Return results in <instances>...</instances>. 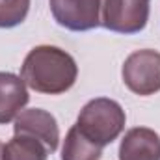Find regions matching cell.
Listing matches in <instances>:
<instances>
[{"instance_id": "cell-1", "label": "cell", "mask_w": 160, "mask_h": 160, "mask_svg": "<svg viewBox=\"0 0 160 160\" xmlns=\"http://www.w3.org/2000/svg\"><path fill=\"white\" fill-rule=\"evenodd\" d=\"M78 77L77 62L58 47L41 45L32 48L21 67V78L38 93L60 95L73 88Z\"/></svg>"}, {"instance_id": "cell-2", "label": "cell", "mask_w": 160, "mask_h": 160, "mask_svg": "<svg viewBox=\"0 0 160 160\" xmlns=\"http://www.w3.org/2000/svg\"><path fill=\"white\" fill-rule=\"evenodd\" d=\"M125 121H127V116L119 102L106 97H99L89 101L80 110L77 127L91 142L104 147L112 143L123 132Z\"/></svg>"}, {"instance_id": "cell-3", "label": "cell", "mask_w": 160, "mask_h": 160, "mask_svg": "<svg viewBox=\"0 0 160 160\" xmlns=\"http://www.w3.org/2000/svg\"><path fill=\"white\" fill-rule=\"evenodd\" d=\"M125 86L142 97L160 91V52L143 48L132 52L123 63Z\"/></svg>"}, {"instance_id": "cell-4", "label": "cell", "mask_w": 160, "mask_h": 160, "mask_svg": "<svg viewBox=\"0 0 160 160\" xmlns=\"http://www.w3.org/2000/svg\"><path fill=\"white\" fill-rule=\"evenodd\" d=\"M149 19V0H101V26L118 34H136Z\"/></svg>"}, {"instance_id": "cell-5", "label": "cell", "mask_w": 160, "mask_h": 160, "mask_svg": "<svg viewBox=\"0 0 160 160\" xmlns=\"http://www.w3.org/2000/svg\"><path fill=\"white\" fill-rule=\"evenodd\" d=\"M56 22L73 32L101 26V0H48Z\"/></svg>"}, {"instance_id": "cell-6", "label": "cell", "mask_w": 160, "mask_h": 160, "mask_svg": "<svg viewBox=\"0 0 160 160\" xmlns=\"http://www.w3.org/2000/svg\"><path fill=\"white\" fill-rule=\"evenodd\" d=\"M15 134H28L38 138L47 145V149L50 153H54L58 149V142H60V128L56 118L52 114H48L47 110L41 108H28L22 110L17 118H15V125H13Z\"/></svg>"}, {"instance_id": "cell-7", "label": "cell", "mask_w": 160, "mask_h": 160, "mask_svg": "<svg viewBox=\"0 0 160 160\" xmlns=\"http://www.w3.org/2000/svg\"><path fill=\"white\" fill-rule=\"evenodd\" d=\"M119 160H160V136L145 127L130 128L121 140Z\"/></svg>"}, {"instance_id": "cell-8", "label": "cell", "mask_w": 160, "mask_h": 160, "mask_svg": "<svg viewBox=\"0 0 160 160\" xmlns=\"http://www.w3.org/2000/svg\"><path fill=\"white\" fill-rule=\"evenodd\" d=\"M30 95L24 80L11 73H0V123L13 121L26 106Z\"/></svg>"}, {"instance_id": "cell-9", "label": "cell", "mask_w": 160, "mask_h": 160, "mask_svg": "<svg viewBox=\"0 0 160 160\" xmlns=\"http://www.w3.org/2000/svg\"><path fill=\"white\" fill-rule=\"evenodd\" d=\"M101 155L102 147L84 136L77 125L69 128L62 149V160H101Z\"/></svg>"}, {"instance_id": "cell-10", "label": "cell", "mask_w": 160, "mask_h": 160, "mask_svg": "<svg viewBox=\"0 0 160 160\" xmlns=\"http://www.w3.org/2000/svg\"><path fill=\"white\" fill-rule=\"evenodd\" d=\"M47 145L34 136L15 134L4 145V160H47Z\"/></svg>"}, {"instance_id": "cell-11", "label": "cell", "mask_w": 160, "mask_h": 160, "mask_svg": "<svg viewBox=\"0 0 160 160\" xmlns=\"http://www.w3.org/2000/svg\"><path fill=\"white\" fill-rule=\"evenodd\" d=\"M30 9V0H0V28L19 26Z\"/></svg>"}, {"instance_id": "cell-12", "label": "cell", "mask_w": 160, "mask_h": 160, "mask_svg": "<svg viewBox=\"0 0 160 160\" xmlns=\"http://www.w3.org/2000/svg\"><path fill=\"white\" fill-rule=\"evenodd\" d=\"M0 160H4V145H2V142H0Z\"/></svg>"}]
</instances>
